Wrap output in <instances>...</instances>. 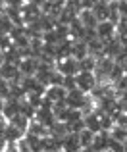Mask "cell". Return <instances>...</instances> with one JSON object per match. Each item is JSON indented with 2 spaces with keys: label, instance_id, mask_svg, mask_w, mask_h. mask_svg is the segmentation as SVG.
Masks as SVG:
<instances>
[{
  "label": "cell",
  "instance_id": "7a4b0ae2",
  "mask_svg": "<svg viewBox=\"0 0 127 152\" xmlns=\"http://www.w3.org/2000/svg\"><path fill=\"white\" fill-rule=\"evenodd\" d=\"M19 85L23 87V91L27 93V96H29V94H35V96H45V93H46V87L42 85V83L39 81L35 75H27V77H21Z\"/></svg>",
  "mask_w": 127,
  "mask_h": 152
},
{
  "label": "cell",
  "instance_id": "7c38bea8",
  "mask_svg": "<svg viewBox=\"0 0 127 152\" xmlns=\"http://www.w3.org/2000/svg\"><path fill=\"white\" fill-rule=\"evenodd\" d=\"M18 114H19V102L12 100V98H6V100H4V106H2V118L6 119V121H10V119Z\"/></svg>",
  "mask_w": 127,
  "mask_h": 152
},
{
  "label": "cell",
  "instance_id": "44dd1931",
  "mask_svg": "<svg viewBox=\"0 0 127 152\" xmlns=\"http://www.w3.org/2000/svg\"><path fill=\"white\" fill-rule=\"evenodd\" d=\"M27 133L29 135H35V137H46L48 135V129H46L42 123H39V121H31L29 123V129H27Z\"/></svg>",
  "mask_w": 127,
  "mask_h": 152
},
{
  "label": "cell",
  "instance_id": "83f0119b",
  "mask_svg": "<svg viewBox=\"0 0 127 152\" xmlns=\"http://www.w3.org/2000/svg\"><path fill=\"white\" fill-rule=\"evenodd\" d=\"M12 46H14V41H12L10 35H2L0 33V50L6 52V50H10Z\"/></svg>",
  "mask_w": 127,
  "mask_h": 152
},
{
  "label": "cell",
  "instance_id": "f35d334b",
  "mask_svg": "<svg viewBox=\"0 0 127 152\" xmlns=\"http://www.w3.org/2000/svg\"><path fill=\"white\" fill-rule=\"evenodd\" d=\"M52 152H64V150H52Z\"/></svg>",
  "mask_w": 127,
  "mask_h": 152
},
{
  "label": "cell",
  "instance_id": "9c48e42d",
  "mask_svg": "<svg viewBox=\"0 0 127 152\" xmlns=\"http://www.w3.org/2000/svg\"><path fill=\"white\" fill-rule=\"evenodd\" d=\"M110 141H112V137H110L108 131H100V133L94 135V141H93V148L94 152H104L110 148Z\"/></svg>",
  "mask_w": 127,
  "mask_h": 152
},
{
  "label": "cell",
  "instance_id": "f1b7e54d",
  "mask_svg": "<svg viewBox=\"0 0 127 152\" xmlns=\"http://www.w3.org/2000/svg\"><path fill=\"white\" fill-rule=\"evenodd\" d=\"M64 89L66 91H73L77 89V81H75V75H67V77H64Z\"/></svg>",
  "mask_w": 127,
  "mask_h": 152
},
{
  "label": "cell",
  "instance_id": "277c9868",
  "mask_svg": "<svg viewBox=\"0 0 127 152\" xmlns=\"http://www.w3.org/2000/svg\"><path fill=\"white\" fill-rule=\"evenodd\" d=\"M56 69L60 71L64 77H67V75H77L79 73V60H75V58L58 60L56 62Z\"/></svg>",
  "mask_w": 127,
  "mask_h": 152
},
{
  "label": "cell",
  "instance_id": "1f68e13d",
  "mask_svg": "<svg viewBox=\"0 0 127 152\" xmlns=\"http://www.w3.org/2000/svg\"><path fill=\"white\" fill-rule=\"evenodd\" d=\"M118 12L121 18H127V0H118Z\"/></svg>",
  "mask_w": 127,
  "mask_h": 152
},
{
  "label": "cell",
  "instance_id": "5bb4252c",
  "mask_svg": "<svg viewBox=\"0 0 127 152\" xmlns=\"http://www.w3.org/2000/svg\"><path fill=\"white\" fill-rule=\"evenodd\" d=\"M71 48H73V41L71 39H66V41H60L56 45V62L64 58H71Z\"/></svg>",
  "mask_w": 127,
  "mask_h": 152
},
{
  "label": "cell",
  "instance_id": "9a60e30c",
  "mask_svg": "<svg viewBox=\"0 0 127 152\" xmlns=\"http://www.w3.org/2000/svg\"><path fill=\"white\" fill-rule=\"evenodd\" d=\"M77 18H79V21L83 23L85 29H94L96 23H98V19H96V15L93 14V10H81V14H79Z\"/></svg>",
  "mask_w": 127,
  "mask_h": 152
},
{
  "label": "cell",
  "instance_id": "3957f363",
  "mask_svg": "<svg viewBox=\"0 0 127 152\" xmlns=\"http://www.w3.org/2000/svg\"><path fill=\"white\" fill-rule=\"evenodd\" d=\"M0 77L8 83H19L23 75L19 73V66L4 62V64H0Z\"/></svg>",
  "mask_w": 127,
  "mask_h": 152
},
{
  "label": "cell",
  "instance_id": "ffe728a7",
  "mask_svg": "<svg viewBox=\"0 0 127 152\" xmlns=\"http://www.w3.org/2000/svg\"><path fill=\"white\" fill-rule=\"evenodd\" d=\"M10 125H14V127H18L19 131H23V133H27V129H29V119L25 118V115H21V114H18V115H14V118L10 119Z\"/></svg>",
  "mask_w": 127,
  "mask_h": 152
},
{
  "label": "cell",
  "instance_id": "8d00e7d4",
  "mask_svg": "<svg viewBox=\"0 0 127 152\" xmlns=\"http://www.w3.org/2000/svg\"><path fill=\"white\" fill-rule=\"evenodd\" d=\"M123 152H127V141L123 142Z\"/></svg>",
  "mask_w": 127,
  "mask_h": 152
},
{
  "label": "cell",
  "instance_id": "8992f818",
  "mask_svg": "<svg viewBox=\"0 0 127 152\" xmlns=\"http://www.w3.org/2000/svg\"><path fill=\"white\" fill-rule=\"evenodd\" d=\"M35 121L42 123L46 129H50V127H52L58 119H56V114H54L52 108H39L37 114H35Z\"/></svg>",
  "mask_w": 127,
  "mask_h": 152
},
{
  "label": "cell",
  "instance_id": "ba28073f",
  "mask_svg": "<svg viewBox=\"0 0 127 152\" xmlns=\"http://www.w3.org/2000/svg\"><path fill=\"white\" fill-rule=\"evenodd\" d=\"M121 50H123V45H121V39H118V37H114V39L104 42V56L106 58L116 60L121 54Z\"/></svg>",
  "mask_w": 127,
  "mask_h": 152
},
{
  "label": "cell",
  "instance_id": "d590c367",
  "mask_svg": "<svg viewBox=\"0 0 127 152\" xmlns=\"http://www.w3.org/2000/svg\"><path fill=\"white\" fill-rule=\"evenodd\" d=\"M123 75H125V77H127V62L123 64Z\"/></svg>",
  "mask_w": 127,
  "mask_h": 152
},
{
  "label": "cell",
  "instance_id": "d6986e66",
  "mask_svg": "<svg viewBox=\"0 0 127 152\" xmlns=\"http://www.w3.org/2000/svg\"><path fill=\"white\" fill-rule=\"evenodd\" d=\"M37 110H39V108H35L33 104L27 100V98L19 102V114L25 115V118L29 119V121H33V119H35V114H37Z\"/></svg>",
  "mask_w": 127,
  "mask_h": 152
},
{
  "label": "cell",
  "instance_id": "ac0fdd59",
  "mask_svg": "<svg viewBox=\"0 0 127 152\" xmlns=\"http://www.w3.org/2000/svg\"><path fill=\"white\" fill-rule=\"evenodd\" d=\"M93 14L96 15L98 21H106V19H108V14H110V4L104 2V0H98L93 8Z\"/></svg>",
  "mask_w": 127,
  "mask_h": 152
},
{
  "label": "cell",
  "instance_id": "e0dca14e",
  "mask_svg": "<svg viewBox=\"0 0 127 152\" xmlns=\"http://www.w3.org/2000/svg\"><path fill=\"white\" fill-rule=\"evenodd\" d=\"M23 137H25V133L19 131L18 127L10 125V123L6 125V131H4V141H6V142H19Z\"/></svg>",
  "mask_w": 127,
  "mask_h": 152
},
{
  "label": "cell",
  "instance_id": "e575fe53",
  "mask_svg": "<svg viewBox=\"0 0 127 152\" xmlns=\"http://www.w3.org/2000/svg\"><path fill=\"white\" fill-rule=\"evenodd\" d=\"M0 64H4V52L0 50Z\"/></svg>",
  "mask_w": 127,
  "mask_h": 152
},
{
  "label": "cell",
  "instance_id": "30bf717a",
  "mask_svg": "<svg viewBox=\"0 0 127 152\" xmlns=\"http://www.w3.org/2000/svg\"><path fill=\"white\" fill-rule=\"evenodd\" d=\"M62 150H64V152H81V142H79V135H75V133H67L66 137H64Z\"/></svg>",
  "mask_w": 127,
  "mask_h": 152
},
{
  "label": "cell",
  "instance_id": "8fae6325",
  "mask_svg": "<svg viewBox=\"0 0 127 152\" xmlns=\"http://www.w3.org/2000/svg\"><path fill=\"white\" fill-rule=\"evenodd\" d=\"M39 69V58H23L21 64H19V73L23 77L27 75H35Z\"/></svg>",
  "mask_w": 127,
  "mask_h": 152
},
{
  "label": "cell",
  "instance_id": "4316f807",
  "mask_svg": "<svg viewBox=\"0 0 127 152\" xmlns=\"http://www.w3.org/2000/svg\"><path fill=\"white\" fill-rule=\"evenodd\" d=\"M116 37L118 39H127V18H121L120 21H118V25H116Z\"/></svg>",
  "mask_w": 127,
  "mask_h": 152
},
{
  "label": "cell",
  "instance_id": "ab89813d",
  "mask_svg": "<svg viewBox=\"0 0 127 152\" xmlns=\"http://www.w3.org/2000/svg\"><path fill=\"white\" fill-rule=\"evenodd\" d=\"M0 119H4V118H2V112H0Z\"/></svg>",
  "mask_w": 127,
  "mask_h": 152
},
{
  "label": "cell",
  "instance_id": "52a82bcc",
  "mask_svg": "<svg viewBox=\"0 0 127 152\" xmlns=\"http://www.w3.org/2000/svg\"><path fill=\"white\" fill-rule=\"evenodd\" d=\"M83 121H85V129H89L91 133H100L102 131V125H100V115H98L96 110L89 112V114L83 115Z\"/></svg>",
  "mask_w": 127,
  "mask_h": 152
},
{
  "label": "cell",
  "instance_id": "836d02e7",
  "mask_svg": "<svg viewBox=\"0 0 127 152\" xmlns=\"http://www.w3.org/2000/svg\"><path fill=\"white\" fill-rule=\"evenodd\" d=\"M6 125H8L6 119H0V139H4V131H6Z\"/></svg>",
  "mask_w": 127,
  "mask_h": 152
},
{
  "label": "cell",
  "instance_id": "b9f144b4",
  "mask_svg": "<svg viewBox=\"0 0 127 152\" xmlns=\"http://www.w3.org/2000/svg\"><path fill=\"white\" fill-rule=\"evenodd\" d=\"M66 2H69V0H66Z\"/></svg>",
  "mask_w": 127,
  "mask_h": 152
},
{
  "label": "cell",
  "instance_id": "cb8c5ba5",
  "mask_svg": "<svg viewBox=\"0 0 127 152\" xmlns=\"http://www.w3.org/2000/svg\"><path fill=\"white\" fill-rule=\"evenodd\" d=\"M110 137L114 139V141H120V142H125L127 141V129L121 125H114L112 131H110Z\"/></svg>",
  "mask_w": 127,
  "mask_h": 152
},
{
  "label": "cell",
  "instance_id": "7402d4cb",
  "mask_svg": "<svg viewBox=\"0 0 127 152\" xmlns=\"http://www.w3.org/2000/svg\"><path fill=\"white\" fill-rule=\"evenodd\" d=\"M14 27H15V23L12 21L6 14H2V12H0V33H2V35H10Z\"/></svg>",
  "mask_w": 127,
  "mask_h": 152
},
{
  "label": "cell",
  "instance_id": "4dcf8cb0",
  "mask_svg": "<svg viewBox=\"0 0 127 152\" xmlns=\"http://www.w3.org/2000/svg\"><path fill=\"white\" fill-rule=\"evenodd\" d=\"M25 0H4V6H10V8H19L21 10Z\"/></svg>",
  "mask_w": 127,
  "mask_h": 152
},
{
  "label": "cell",
  "instance_id": "484cf974",
  "mask_svg": "<svg viewBox=\"0 0 127 152\" xmlns=\"http://www.w3.org/2000/svg\"><path fill=\"white\" fill-rule=\"evenodd\" d=\"M54 31H56V37H58V41H66V39H71V37H69V25H64V23H58V25L54 27Z\"/></svg>",
  "mask_w": 127,
  "mask_h": 152
},
{
  "label": "cell",
  "instance_id": "6da1fadb",
  "mask_svg": "<svg viewBox=\"0 0 127 152\" xmlns=\"http://www.w3.org/2000/svg\"><path fill=\"white\" fill-rule=\"evenodd\" d=\"M75 81H77V89L83 91L85 94H91L93 89L98 85L94 71H79V73L75 75Z\"/></svg>",
  "mask_w": 127,
  "mask_h": 152
},
{
  "label": "cell",
  "instance_id": "d4e9b609",
  "mask_svg": "<svg viewBox=\"0 0 127 152\" xmlns=\"http://www.w3.org/2000/svg\"><path fill=\"white\" fill-rule=\"evenodd\" d=\"M94 67H96V58H93V56L79 60V71H94Z\"/></svg>",
  "mask_w": 127,
  "mask_h": 152
},
{
  "label": "cell",
  "instance_id": "2e32d148",
  "mask_svg": "<svg viewBox=\"0 0 127 152\" xmlns=\"http://www.w3.org/2000/svg\"><path fill=\"white\" fill-rule=\"evenodd\" d=\"M73 41V39H71ZM89 56V46L85 41H73V48H71V58L75 60H83Z\"/></svg>",
  "mask_w": 127,
  "mask_h": 152
},
{
  "label": "cell",
  "instance_id": "d6a6232c",
  "mask_svg": "<svg viewBox=\"0 0 127 152\" xmlns=\"http://www.w3.org/2000/svg\"><path fill=\"white\" fill-rule=\"evenodd\" d=\"M79 2H81V8H83V10H93L94 4H96L98 0H79Z\"/></svg>",
  "mask_w": 127,
  "mask_h": 152
},
{
  "label": "cell",
  "instance_id": "4fadbf2b",
  "mask_svg": "<svg viewBox=\"0 0 127 152\" xmlns=\"http://www.w3.org/2000/svg\"><path fill=\"white\" fill-rule=\"evenodd\" d=\"M66 94H67V91L64 87H48L45 93V98H48L52 104H58V102L66 100Z\"/></svg>",
  "mask_w": 127,
  "mask_h": 152
},
{
  "label": "cell",
  "instance_id": "74e56055",
  "mask_svg": "<svg viewBox=\"0 0 127 152\" xmlns=\"http://www.w3.org/2000/svg\"><path fill=\"white\" fill-rule=\"evenodd\" d=\"M104 2H108V4H112V2H116V0H104Z\"/></svg>",
  "mask_w": 127,
  "mask_h": 152
},
{
  "label": "cell",
  "instance_id": "f546056e",
  "mask_svg": "<svg viewBox=\"0 0 127 152\" xmlns=\"http://www.w3.org/2000/svg\"><path fill=\"white\" fill-rule=\"evenodd\" d=\"M110 152H123V142H120V141H110Z\"/></svg>",
  "mask_w": 127,
  "mask_h": 152
},
{
  "label": "cell",
  "instance_id": "60d3db41",
  "mask_svg": "<svg viewBox=\"0 0 127 152\" xmlns=\"http://www.w3.org/2000/svg\"><path fill=\"white\" fill-rule=\"evenodd\" d=\"M104 152H110V150H104Z\"/></svg>",
  "mask_w": 127,
  "mask_h": 152
},
{
  "label": "cell",
  "instance_id": "603a6c76",
  "mask_svg": "<svg viewBox=\"0 0 127 152\" xmlns=\"http://www.w3.org/2000/svg\"><path fill=\"white\" fill-rule=\"evenodd\" d=\"M94 141V133H91L89 129H83L79 133V142H81V148H91Z\"/></svg>",
  "mask_w": 127,
  "mask_h": 152
},
{
  "label": "cell",
  "instance_id": "5b68a950",
  "mask_svg": "<svg viewBox=\"0 0 127 152\" xmlns=\"http://www.w3.org/2000/svg\"><path fill=\"white\" fill-rule=\"evenodd\" d=\"M96 37L100 39L102 42H106V41H110V39H114L116 37V25H114L112 21H98L96 23Z\"/></svg>",
  "mask_w": 127,
  "mask_h": 152
}]
</instances>
